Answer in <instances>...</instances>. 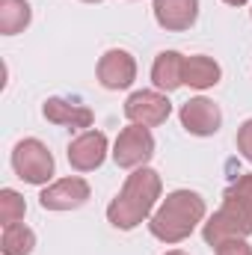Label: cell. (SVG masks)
<instances>
[{
  "instance_id": "1",
  "label": "cell",
  "mask_w": 252,
  "mask_h": 255,
  "mask_svg": "<svg viewBox=\"0 0 252 255\" xmlns=\"http://www.w3.org/2000/svg\"><path fill=\"white\" fill-rule=\"evenodd\" d=\"M252 235V175H238L226 193H223V205L217 214L208 217V223L202 226V238L208 247H220L226 241L235 238H250Z\"/></svg>"
},
{
  "instance_id": "2",
  "label": "cell",
  "mask_w": 252,
  "mask_h": 255,
  "mask_svg": "<svg viewBox=\"0 0 252 255\" xmlns=\"http://www.w3.org/2000/svg\"><path fill=\"white\" fill-rule=\"evenodd\" d=\"M160 190H163V181H160V175L154 169H148V166L133 169L125 178L122 190L116 193V199L107 205L110 226H116L122 232H130L139 223L151 220V211H154V205L160 199Z\"/></svg>"
},
{
  "instance_id": "3",
  "label": "cell",
  "mask_w": 252,
  "mask_h": 255,
  "mask_svg": "<svg viewBox=\"0 0 252 255\" xmlns=\"http://www.w3.org/2000/svg\"><path fill=\"white\" fill-rule=\"evenodd\" d=\"M208 208L205 199L196 190H172L157 205V211L148 220V232L163 244H181L196 232V226L205 220Z\"/></svg>"
},
{
  "instance_id": "4",
  "label": "cell",
  "mask_w": 252,
  "mask_h": 255,
  "mask_svg": "<svg viewBox=\"0 0 252 255\" xmlns=\"http://www.w3.org/2000/svg\"><path fill=\"white\" fill-rule=\"evenodd\" d=\"M12 169L21 181L27 184H48L54 178V154L48 151V145L36 136L21 139L12 148Z\"/></svg>"
},
{
  "instance_id": "5",
  "label": "cell",
  "mask_w": 252,
  "mask_h": 255,
  "mask_svg": "<svg viewBox=\"0 0 252 255\" xmlns=\"http://www.w3.org/2000/svg\"><path fill=\"white\" fill-rule=\"evenodd\" d=\"M154 154V136L151 130L142 125H127L119 130L116 142H113V160L122 169H139L151 160Z\"/></svg>"
},
{
  "instance_id": "6",
  "label": "cell",
  "mask_w": 252,
  "mask_h": 255,
  "mask_svg": "<svg viewBox=\"0 0 252 255\" xmlns=\"http://www.w3.org/2000/svg\"><path fill=\"white\" fill-rule=\"evenodd\" d=\"M172 113V104L163 92L154 89H139L125 101V116L130 125H142V128H157L163 125Z\"/></svg>"
},
{
  "instance_id": "7",
  "label": "cell",
  "mask_w": 252,
  "mask_h": 255,
  "mask_svg": "<svg viewBox=\"0 0 252 255\" xmlns=\"http://www.w3.org/2000/svg\"><path fill=\"white\" fill-rule=\"evenodd\" d=\"M178 119H181V128L193 133V136H214L220 125H223V113L220 107L211 101V98H190L181 104L178 110Z\"/></svg>"
},
{
  "instance_id": "8",
  "label": "cell",
  "mask_w": 252,
  "mask_h": 255,
  "mask_svg": "<svg viewBox=\"0 0 252 255\" xmlns=\"http://www.w3.org/2000/svg\"><path fill=\"white\" fill-rule=\"evenodd\" d=\"M71 169L77 172H92L104 163L107 157V136L101 130H83L80 136H74L68 142V151H65Z\"/></svg>"
},
{
  "instance_id": "9",
  "label": "cell",
  "mask_w": 252,
  "mask_h": 255,
  "mask_svg": "<svg viewBox=\"0 0 252 255\" xmlns=\"http://www.w3.org/2000/svg\"><path fill=\"white\" fill-rule=\"evenodd\" d=\"M98 83L104 89H127L133 80H136V60L133 54L125 51V48H113L107 51L101 60H98Z\"/></svg>"
},
{
  "instance_id": "10",
  "label": "cell",
  "mask_w": 252,
  "mask_h": 255,
  "mask_svg": "<svg viewBox=\"0 0 252 255\" xmlns=\"http://www.w3.org/2000/svg\"><path fill=\"white\" fill-rule=\"evenodd\" d=\"M89 184L77 175H68V178H60L54 181L51 187H45L42 196H39V205L45 211H74L80 205L89 202Z\"/></svg>"
},
{
  "instance_id": "11",
  "label": "cell",
  "mask_w": 252,
  "mask_h": 255,
  "mask_svg": "<svg viewBox=\"0 0 252 255\" xmlns=\"http://www.w3.org/2000/svg\"><path fill=\"white\" fill-rule=\"evenodd\" d=\"M199 18V0H154V21L166 33L190 30Z\"/></svg>"
},
{
  "instance_id": "12",
  "label": "cell",
  "mask_w": 252,
  "mask_h": 255,
  "mask_svg": "<svg viewBox=\"0 0 252 255\" xmlns=\"http://www.w3.org/2000/svg\"><path fill=\"white\" fill-rule=\"evenodd\" d=\"M42 113H45L48 122L71 128V130L89 128L95 122V113H92L86 104H77V101H68V98H48L45 107H42Z\"/></svg>"
},
{
  "instance_id": "13",
  "label": "cell",
  "mask_w": 252,
  "mask_h": 255,
  "mask_svg": "<svg viewBox=\"0 0 252 255\" xmlns=\"http://www.w3.org/2000/svg\"><path fill=\"white\" fill-rule=\"evenodd\" d=\"M184 63L187 57L178 51H160L151 63V83L160 92H175L178 86H184Z\"/></svg>"
},
{
  "instance_id": "14",
  "label": "cell",
  "mask_w": 252,
  "mask_h": 255,
  "mask_svg": "<svg viewBox=\"0 0 252 255\" xmlns=\"http://www.w3.org/2000/svg\"><path fill=\"white\" fill-rule=\"evenodd\" d=\"M223 77V68L217 60L205 57V54H193L184 63V86H193V89H211L217 86Z\"/></svg>"
},
{
  "instance_id": "15",
  "label": "cell",
  "mask_w": 252,
  "mask_h": 255,
  "mask_svg": "<svg viewBox=\"0 0 252 255\" xmlns=\"http://www.w3.org/2000/svg\"><path fill=\"white\" fill-rule=\"evenodd\" d=\"M33 18V9L27 0H0V33L15 36L21 33Z\"/></svg>"
},
{
  "instance_id": "16",
  "label": "cell",
  "mask_w": 252,
  "mask_h": 255,
  "mask_svg": "<svg viewBox=\"0 0 252 255\" xmlns=\"http://www.w3.org/2000/svg\"><path fill=\"white\" fill-rule=\"evenodd\" d=\"M33 247H36V235L24 223H15V226L3 229V238H0V253L3 255H30Z\"/></svg>"
},
{
  "instance_id": "17",
  "label": "cell",
  "mask_w": 252,
  "mask_h": 255,
  "mask_svg": "<svg viewBox=\"0 0 252 255\" xmlns=\"http://www.w3.org/2000/svg\"><path fill=\"white\" fill-rule=\"evenodd\" d=\"M24 214H27V202H24V196H21V193L12 190V187L0 190V223H3V229H6V226L21 223V220H24Z\"/></svg>"
},
{
  "instance_id": "18",
  "label": "cell",
  "mask_w": 252,
  "mask_h": 255,
  "mask_svg": "<svg viewBox=\"0 0 252 255\" xmlns=\"http://www.w3.org/2000/svg\"><path fill=\"white\" fill-rule=\"evenodd\" d=\"M238 151L252 163V119H247L244 125L238 128Z\"/></svg>"
},
{
  "instance_id": "19",
  "label": "cell",
  "mask_w": 252,
  "mask_h": 255,
  "mask_svg": "<svg viewBox=\"0 0 252 255\" xmlns=\"http://www.w3.org/2000/svg\"><path fill=\"white\" fill-rule=\"evenodd\" d=\"M217 255H252V247L247 244V238H235L217 247Z\"/></svg>"
},
{
  "instance_id": "20",
  "label": "cell",
  "mask_w": 252,
  "mask_h": 255,
  "mask_svg": "<svg viewBox=\"0 0 252 255\" xmlns=\"http://www.w3.org/2000/svg\"><path fill=\"white\" fill-rule=\"evenodd\" d=\"M223 3H229V6H247L250 0H223Z\"/></svg>"
},
{
  "instance_id": "21",
  "label": "cell",
  "mask_w": 252,
  "mask_h": 255,
  "mask_svg": "<svg viewBox=\"0 0 252 255\" xmlns=\"http://www.w3.org/2000/svg\"><path fill=\"white\" fill-rule=\"evenodd\" d=\"M166 255H187V253H181V250H169Z\"/></svg>"
},
{
  "instance_id": "22",
  "label": "cell",
  "mask_w": 252,
  "mask_h": 255,
  "mask_svg": "<svg viewBox=\"0 0 252 255\" xmlns=\"http://www.w3.org/2000/svg\"><path fill=\"white\" fill-rule=\"evenodd\" d=\"M83 3H101V0H83Z\"/></svg>"
}]
</instances>
